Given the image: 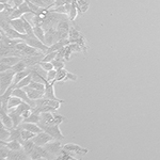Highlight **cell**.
<instances>
[{
	"mask_svg": "<svg viewBox=\"0 0 160 160\" xmlns=\"http://www.w3.org/2000/svg\"><path fill=\"white\" fill-rule=\"evenodd\" d=\"M15 72L12 71V69H9V71L6 72H1V75H0V84H1V94L7 91V89L9 87L12 86L13 80H14L15 77Z\"/></svg>",
	"mask_w": 160,
	"mask_h": 160,
	"instance_id": "cell-1",
	"label": "cell"
},
{
	"mask_svg": "<svg viewBox=\"0 0 160 160\" xmlns=\"http://www.w3.org/2000/svg\"><path fill=\"white\" fill-rule=\"evenodd\" d=\"M38 126H40L44 131L49 133V135L53 138V140L62 141L64 139V136H63V133H62L59 125H38Z\"/></svg>",
	"mask_w": 160,
	"mask_h": 160,
	"instance_id": "cell-2",
	"label": "cell"
},
{
	"mask_svg": "<svg viewBox=\"0 0 160 160\" xmlns=\"http://www.w3.org/2000/svg\"><path fill=\"white\" fill-rule=\"evenodd\" d=\"M30 159L33 160H38V159H53L55 157L51 154L48 153L45 149L44 146H35V148L33 149V152L29 155Z\"/></svg>",
	"mask_w": 160,
	"mask_h": 160,
	"instance_id": "cell-3",
	"label": "cell"
},
{
	"mask_svg": "<svg viewBox=\"0 0 160 160\" xmlns=\"http://www.w3.org/2000/svg\"><path fill=\"white\" fill-rule=\"evenodd\" d=\"M26 43L28 44V45L32 46V47L37 48L38 50H41L42 52H44L46 55L48 51V48H49V46L46 45L45 43H43L41 40H38V38L35 37H28L26 38Z\"/></svg>",
	"mask_w": 160,
	"mask_h": 160,
	"instance_id": "cell-4",
	"label": "cell"
},
{
	"mask_svg": "<svg viewBox=\"0 0 160 160\" xmlns=\"http://www.w3.org/2000/svg\"><path fill=\"white\" fill-rule=\"evenodd\" d=\"M63 148L65 149V151H68L69 153H71L72 156H74L75 158H76V155L84 156V155L89 152V149L83 148H81L80 145H77V144H72V143H68V144L63 145Z\"/></svg>",
	"mask_w": 160,
	"mask_h": 160,
	"instance_id": "cell-5",
	"label": "cell"
},
{
	"mask_svg": "<svg viewBox=\"0 0 160 160\" xmlns=\"http://www.w3.org/2000/svg\"><path fill=\"white\" fill-rule=\"evenodd\" d=\"M32 140L38 146H44L45 144H47L48 142L52 141L53 138L49 135V133H47L46 131L43 130V131H41L40 133H37V135L33 137Z\"/></svg>",
	"mask_w": 160,
	"mask_h": 160,
	"instance_id": "cell-6",
	"label": "cell"
},
{
	"mask_svg": "<svg viewBox=\"0 0 160 160\" xmlns=\"http://www.w3.org/2000/svg\"><path fill=\"white\" fill-rule=\"evenodd\" d=\"M44 148H45V149L49 154L57 155V156H58V155L60 154V152L62 151V148H63V145L61 144L60 140H52V141L48 142L47 144H45Z\"/></svg>",
	"mask_w": 160,
	"mask_h": 160,
	"instance_id": "cell-7",
	"label": "cell"
},
{
	"mask_svg": "<svg viewBox=\"0 0 160 160\" xmlns=\"http://www.w3.org/2000/svg\"><path fill=\"white\" fill-rule=\"evenodd\" d=\"M44 57H45V53H41V55L38 56H24L22 57V60L27 64L28 68H31V66H34L40 63Z\"/></svg>",
	"mask_w": 160,
	"mask_h": 160,
	"instance_id": "cell-8",
	"label": "cell"
},
{
	"mask_svg": "<svg viewBox=\"0 0 160 160\" xmlns=\"http://www.w3.org/2000/svg\"><path fill=\"white\" fill-rule=\"evenodd\" d=\"M26 92H27L28 96H29L30 99L32 100H38L41 98H44V95H45V92L44 91H40V90H37V89H33L29 86L22 88Z\"/></svg>",
	"mask_w": 160,
	"mask_h": 160,
	"instance_id": "cell-9",
	"label": "cell"
},
{
	"mask_svg": "<svg viewBox=\"0 0 160 160\" xmlns=\"http://www.w3.org/2000/svg\"><path fill=\"white\" fill-rule=\"evenodd\" d=\"M7 111L8 110L3 109V108L0 109V120H1V124H3L7 128L12 129V128L14 127V123H13V120H12V118L10 117L9 113H7Z\"/></svg>",
	"mask_w": 160,
	"mask_h": 160,
	"instance_id": "cell-10",
	"label": "cell"
},
{
	"mask_svg": "<svg viewBox=\"0 0 160 160\" xmlns=\"http://www.w3.org/2000/svg\"><path fill=\"white\" fill-rule=\"evenodd\" d=\"M56 80H53V81H48L46 82L45 84V95H44V97L45 98H48V99H55V100H59L58 97L56 96L55 94V86L53 84L56 83Z\"/></svg>",
	"mask_w": 160,
	"mask_h": 160,
	"instance_id": "cell-11",
	"label": "cell"
},
{
	"mask_svg": "<svg viewBox=\"0 0 160 160\" xmlns=\"http://www.w3.org/2000/svg\"><path fill=\"white\" fill-rule=\"evenodd\" d=\"M56 42H58L57 30L53 27H51L49 29H47V31L45 32V44L48 46H50Z\"/></svg>",
	"mask_w": 160,
	"mask_h": 160,
	"instance_id": "cell-12",
	"label": "cell"
},
{
	"mask_svg": "<svg viewBox=\"0 0 160 160\" xmlns=\"http://www.w3.org/2000/svg\"><path fill=\"white\" fill-rule=\"evenodd\" d=\"M30 159L29 155L26 154V152L22 149H18V151H11V153L9 154L7 160H26Z\"/></svg>",
	"mask_w": 160,
	"mask_h": 160,
	"instance_id": "cell-13",
	"label": "cell"
},
{
	"mask_svg": "<svg viewBox=\"0 0 160 160\" xmlns=\"http://www.w3.org/2000/svg\"><path fill=\"white\" fill-rule=\"evenodd\" d=\"M19 127L22 128V129H27V130H29V131H32V132H34L35 135H37V133H40L41 131H43L42 128L38 126V124H35V123L22 122L19 125Z\"/></svg>",
	"mask_w": 160,
	"mask_h": 160,
	"instance_id": "cell-14",
	"label": "cell"
},
{
	"mask_svg": "<svg viewBox=\"0 0 160 160\" xmlns=\"http://www.w3.org/2000/svg\"><path fill=\"white\" fill-rule=\"evenodd\" d=\"M10 25L12 26V28H14L16 31H18L22 34H26L25 30V25L22 18H16V19H11L10 20Z\"/></svg>",
	"mask_w": 160,
	"mask_h": 160,
	"instance_id": "cell-15",
	"label": "cell"
},
{
	"mask_svg": "<svg viewBox=\"0 0 160 160\" xmlns=\"http://www.w3.org/2000/svg\"><path fill=\"white\" fill-rule=\"evenodd\" d=\"M22 60V57H15V56H8V57H1V63H6L8 65L14 66L16 63Z\"/></svg>",
	"mask_w": 160,
	"mask_h": 160,
	"instance_id": "cell-16",
	"label": "cell"
},
{
	"mask_svg": "<svg viewBox=\"0 0 160 160\" xmlns=\"http://www.w3.org/2000/svg\"><path fill=\"white\" fill-rule=\"evenodd\" d=\"M9 114H10V117H11L12 120H13L14 127H18L20 124L24 122V117H22V114H19V113H17L14 109L11 110V112H10Z\"/></svg>",
	"mask_w": 160,
	"mask_h": 160,
	"instance_id": "cell-17",
	"label": "cell"
},
{
	"mask_svg": "<svg viewBox=\"0 0 160 160\" xmlns=\"http://www.w3.org/2000/svg\"><path fill=\"white\" fill-rule=\"evenodd\" d=\"M35 146H37V144L33 142L32 139L25 140L24 143H22V148H24V151L26 152V154H27V155H30L31 153H32L33 149L35 148Z\"/></svg>",
	"mask_w": 160,
	"mask_h": 160,
	"instance_id": "cell-18",
	"label": "cell"
},
{
	"mask_svg": "<svg viewBox=\"0 0 160 160\" xmlns=\"http://www.w3.org/2000/svg\"><path fill=\"white\" fill-rule=\"evenodd\" d=\"M41 53H44L42 51H38L37 48L32 47L30 45H27L25 47V49L22 51V57L24 56H38V55H41Z\"/></svg>",
	"mask_w": 160,
	"mask_h": 160,
	"instance_id": "cell-19",
	"label": "cell"
},
{
	"mask_svg": "<svg viewBox=\"0 0 160 160\" xmlns=\"http://www.w3.org/2000/svg\"><path fill=\"white\" fill-rule=\"evenodd\" d=\"M76 6H77V9H78V12L86 13L90 7L89 0H77Z\"/></svg>",
	"mask_w": 160,
	"mask_h": 160,
	"instance_id": "cell-20",
	"label": "cell"
},
{
	"mask_svg": "<svg viewBox=\"0 0 160 160\" xmlns=\"http://www.w3.org/2000/svg\"><path fill=\"white\" fill-rule=\"evenodd\" d=\"M29 74H30V69L29 68L25 69V71H22V72H19V73H16V74H15L14 80H13L12 86H16V84L18 83L20 80H22L26 76H28Z\"/></svg>",
	"mask_w": 160,
	"mask_h": 160,
	"instance_id": "cell-21",
	"label": "cell"
},
{
	"mask_svg": "<svg viewBox=\"0 0 160 160\" xmlns=\"http://www.w3.org/2000/svg\"><path fill=\"white\" fill-rule=\"evenodd\" d=\"M22 102V99H20L19 97H16V96H12L10 97L9 102H8V110H11V109H14L16 108L17 106L20 105Z\"/></svg>",
	"mask_w": 160,
	"mask_h": 160,
	"instance_id": "cell-22",
	"label": "cell"
},
{
	"mask_svg": "<svg viewBox=\"0 0 160 160\" xmlns=\"http://www.w3.org/2000/svg\"><path fill=\"white\" fill-rule=\"evenodd\" d=\"M33 32H34V35L38 40L45 43V32H44V29L41 26H33Z\"/></svg>",
	"mask_w": 160,
	"mask_h": 160,
	"instance_id": "cell-23",
	"label": "cell"
},
{
	"mask_svg": "<svg viewBox=\"0 0 160 160\" xmlns=\"http://www.w3.org/2000/svg\"><path fill=\"white\" fill-rule=\"evenodd\" d=\"M11 136V129L7 128L3 124H1V129H0V139L1 141H9Z\"/></svg>",
	"mask_w": 160,
	"mask_h": 160,
	"instance_id": "cell-24",
	"label": "cell"
},
{
	"mask_svg": "<svg viewBox=\"0 0 160 160\" xmlns=\"http://www.w3.org/2000/svg\"><path fill=\"white\" fill-rule=\"evenodd\" d=\"M32 109V107L28 104V102H22V104L17 106L16 108H14V110L16 111L17 113H19V114H22V113L25 112V111H27V110H31Z\"/></svg>",
	"mask_w": 160,
	"mask_h": 160,
	"instance_id": "cell-25",
	"label": "cell"
},
{
	"mask_svg": "<svg viewBox=\"0 0 160 160\" xmlns=\"http://www.w3.org/2000/svg\"><path fill=\"white\" fill-rule=\"evenodd\" d=\"M31 81H32V77H31V75L29 74L28 76H26L22 80H20L16 86H13V87H14V89L15 88H25V87L29 86V84L31 83Z\"/></svg>",
	"mask_w": 160,
	"mask_h": 160,
	"instance_id": "cell-26",
	"label": "cell"
},
{
	"mask_svg": "<svg viewBox=\"0 0 160 160\" xmlns=\"http://www.w3.org/2000/svg\"><path fill=\"white\" fill-rule=\"evenodd\" d=\"M28 68V66H27V64L25 63L22 60H20L18 63H16L14 66H12V71H14L15 73H19V72H22V71H25V69H27Z\"/></svg>",
	"mask_w": 160,
	"mask_h": 160,
	"instance_id": "cell-27",
	"label": "cell"
},
{
	"mask_svg": "<svg viewBox=\"0 0 160 160\" xmlns=\"http://www.w3.org/2000/svg\"><path fill=\"white\" fill-rule=\"evenodd\" d=\"M10 153H11V149L8 148L7 145H4V144H0V158L3 159V160L4 159L7 160Z\"/></svg>",
	"mask_w": 160,
	"mask_h": 160,
	"instance_id": "cell-28",
	"label": "cell"
},
{
	"mask_svg": "<svg viewBox=\"0 0 160 160\" xmlns=\"http://www.w3.org/2000/svg\"><path fill=\"white\" fill-rule=\"evenodd\" d=\"M68 72L65 68H60L57 71V77H56V81H63L66 79Z\"/></svg>",
	"mask_w": 160,
	"mask_h": 160,
	"instance_id": "cell-29",
	"label": "cell"
},
{
	"mask_svg": "<svg viewBox=\"0 0 160 160\" xmlns=\"http://www.w3.org/2000/svg\"><path fill=\"white\" fill-rule=\"evenodd\" d=\"M77 14H78V9H77V6H76V1L72 3V9H71V12L68 14V19L71 22H74L77 17Z\"/></svg>",
	"mask_w": 160,
	"mask_h": 160,
	"instance_id": "cell-30",
	"label": "cell"
},
{
	"mask_svg": "<svg viewBox=\"0 0 160 160\" xmlns=\"http://www.w3.org/2000/svg\"><path fill=\"white\" fill-rule=\"evenodd\" d=\"M53 64V68L55 69H60V68H64V66H65V60L64 59H55L53 61H51Z\"/></svg>",
	"mask_w": 160,
	"mask_h": 160,
	"instance_id": "cell-31",
	"label": "cell"
},
{
	"mask_svg": "<svg viewBox=\"0 0 160 160\" xmlns=\"http://www.w3.org/2000/svg\"><path fill=\"white\" fill-rule=\"evenodd\" d=\"M38 64H40L41 68H43L44 71H46V72H49V71H51V69H55V68H53L52 62H44V61H41Z\"/></svg>",
	"mask_w": 160,
	"mask_h": 160,
	"instance_id": "cell-32",
	"label": "cell"
},
{
	"mask_svg": "<svg viewBox=\"0 0 160 160\" xmlns=\"http://www.w3.org/2000/svg\"><path fill=\"white\" fill-rule=\"evenodd\" d=\"M34 136H35V133L32 132V131H29L27 129H22V138L24 141L29 140V139H32Z\"/></svg>",
	"mask_w": 160,
	"mask_h": 160,
	"instance_id": "cell-33",
	"label": "cell"
},
{
	"mask_svg": "<svg viewBox=\"0 0 160 160\" xmlns=\"http://www.w3.org/2000/svg\"><path fill=\"white\" fill-rule=\"evenodd\" d=\"M57 55H58V51H52V52L46 53L42 61H44V62H51V61H53L57 58Z\"/></svg>",
	"mask_w": 160,
	"mask_h": 160,
	"instance_id": "cell-34",
	"label": "cell"
},
{
	"mask_svg": "<svg viewBox=\"0 0 160 160\" xmlns=\"http://www.w3.org/2000/svg\"><path fill=\"white\" fill-rule=\"evenodd\" d=\"M29 87L33 88V89L40 90V91H44V92H45V83H42V82L31 81V83L29 84Z\"/></svg>",
	"mask_w": 160,
	"mask_h": 160,
	"instance_id": "cell-35",
	"label": "cell"
},
{
	"mask_svg": "<svg viewBox=\"0 0 160 160\" xmlns=\"http://www.w3.org/2000/svg\"><path fill=\"white\" fill-rule=\"evenodd\" d=\"M24 16V13H22L18 8H16V9H14V11L11 14V16H10V19H16V18H22V17Z\"/></svg>",
	"mask_w": 160,
	"mask_h": 160,
	"instance_id": "cell-36",
	"label": "cell"
},
{
	"mask_svg": "<svg viewBox=\"0 0 160 160\" xmlns=\"http://www.w3.org/2000/svg\"><path fill=\"white\" fill-rule=\"evenodd\" d=\"M56 77H57V69H51V71L47 72V77H46V79H47V81H53V80H56Z\"/></svg>",
	"mask_w": 160,
	"mask_h": 160,
	"instance_id": "cell-37",
	"label": "cell"
},
{
	"mask_svg": "<svg viewBox=\"0 0 160 160\" xmlns=\"http://www.w3.org/2000/svg\"><path fill=\"white\" fill-rule=\"evenodd\" d=\"M53 115H55V121H53V125H60L62 122L66 121L65 118L62 117V115H60V114H57L56 112L53 113Z\"/></svg>",
	"mask_w": 160,
	"mask_h": 160,
	"instance_id": "cell-38",
	"label": "cell"
},
{
	"mask_svg": "<svg viewBox=\"0 0 160 160\" xmlns=\"http://www.w3.org/2000/svg\"><path fill=\"white\" fill-rule=\"evenodd\" d=\"M49 12L58 13V14H66V9H65V6H61V7H57L55 9L49 10Z\"/></svg>",
	"mask_w": 160,
	"mask_h": 160,
	"instance_id": "cell-39",
	"label": "cell"
},
{
	"mask_svg": "<svg viewBox=\"0 0 160 160\" xmlns=\"http://www.w3.org/2000/svg\"><path fill=\"white\" fill-rule=\"evenodd\" d=\"M24 2H25L24 0H10L9 3L11 4L12 7H14L15 9H16V8H19L20 6H22Z\"/></svg>",
	"mask_w": 160,
	"mask_h": 160,
	"instance_id": "cell-40",
	"label": "cell"
},
{
	"mask_svg": "<svg viewBox=\"0 0 160 160\" xmlns=\"http://www.w3.org/2000/svg\"><path fill=\"white\" fill-rule=\"evenodd\" d=\"M30 1L32 2L33 4L38 6V8H47V6H46V3L43 1V0H30Z\"/></svg>",
	"mask_w": 160,
	"mask_h": 160,
	"instance_id": "cell-41",
	"label": "cell"
},
{
	"mask_svg": "<svg viewBox=\"0 0 160 160\" xmlns=\"http://www.w3.org/2000/svg\"><path fill=\"white\" fill-rule=\"evenodd\" d=\"M77 78L78 77L76 76L75 74H72V73H68V76H66V79H65V81H68V80H72V81H76L77 80Z\"/></svg>",
	"mask_w": 160,
	"mask_h": 160,
	"instance_id": "cell-42",
	"label": "cell"
},
{
	"mask_svg": "<svg viewBox=\"0 0 160 160\" xmlns=\"http://www.w3.org/2000/svg\"><path fill=\"white\" fill-rule=\"evenodd\" d=\"M12 68L10 65H8L6 63H1V65H0V71L1 72H6V71H9V69H11Z\"/></svg>",
	"mask_w": 160,
	"mask_h": 160,
	"instance_id": "cell-43",
	"label": "cell"
},
{
	"mask_svg": "<svg viewBox=\"0 0 160 160\" xmlns=\"http://www.w3.org/2000/svg\"><path fill=\"white\" fill-rule=\"evenodd\" d=\"M0 2H1V3H9L10 0H0Z\"/></svg>",
	"mask_w": 160,
	"mask_h": 160,
	"instance_id": "cell-44",
	"label": "cell"
}]
</instances>
